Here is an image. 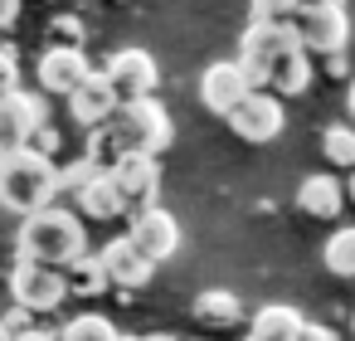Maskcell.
Listing matches in <instances>:
<instances>
[{
	"label": "cell",
	"instance_id": "6da1fadb",
	"mask_svg": "<svg viewBox=\"0 0 355 341\" xmlns=\"http://www.w3.org/2000/svg\"><path fill=\"white\" fill-rule=\"evenodd\" d=\"M78 253H88V229H83L78 210L49 205V210H35V215L20 219L15 258H25V263H44V268H69Z\"/></svg>",
	"mask_w": 355,
	"mask_h": 341
},
{
	"label": "cell",
	"instance_id": "7a4b0ae2",
	"mask_svg": "<svg viewBox=\"0 0 355 341\" xmlns=\"http://www.w3.org/2000/svg\"><path fill=\"white\" fill-rule=\"evenodd\" d=\"M49 205H59V161H49L30 147L0 156V210L25 219Z\"/></svg>",
	"mask_w": 355,
	"mask_h": 341
},
{
	"label": "cell",
	"instance_id": "3957f363",
	"mask_svg": "<svg viewBox=\"0 0 355 341\" xmlns=\"http://www.w3.org/2000/svg\"><path fill=\"white\" fill-rule=\"evenodd\" d=\"M107 132H112V142H117V151H122V156H132V151H137V156H161V151L171 147V137H175L171 113H166L156 98L117 103V113H112Z\"/></svg>",
	"mask_w": 355,
	"mask_h": 341
},
{
	"label": "cell",
	"instance_id": "277c9868",
	"mask_svg": "<svg viewBox=\"0 0 355 341\" xmlns=\"http://www.w3.org/2000/svg\"><path fill=\"white\" fill-rule=\"evenodd\" d=\"M292 49H302L297 35H292V20H248V30H243V40H239V69L248 74L253 93L268 88L272 64H277L282 54H292Z\"/></svg>",
	"mask_w": 355,
	"mask_h": 341
},
{
	"label": "cell",
	"instance_id": "5b68a950",
	"mask_svg": "<svg viewBox=\"0 0 355 341\" xmlns=\"http://www.w3.org/2000/svg\"><path fill=\"white\" fill-rule=\"evenodd\" d=\"M10 297L20 312L30 317H49L69 302V283H64V268H44V263H25L15 258L10 268Z\"/></svg>",
	"mask_w": 355,
	"mask_h": 341
},
{
	"label": "cell",
	"instance_id": "8992f818",
	"mask_svg": "<svg viewBox=\"0 0 355 341\" xmlns=\"http://www.w3.org/2000/svg\"><path fill=\"white\" fill-rule=\"evenodd\" d=\"M292 35H297L302 54L331 59V54H345L350 20H345L340 6H331V10H297V15H292Z\"/></svg>",
	"mask_w": 355,
	"mask_h": 341
},
{
	"label": "cell",
	"instance_id": "52a82bcc",
	"mask_svg": "<svg viewBox=\"0 0 355 341\" xmlns=\"http://www.w3.org/2000/svg\"><path fill=\"white\" fill-rule=\"evenodd\" d=\"M49 122V103L40 93H6L0 98V156H10V151H25L35 127Z\"/></svg>",
	"mask_w": 355,
	"mask_h": 341
},
{
	"label": "cell",
	"instance_id": "ba28073f",
	"mask_svg": "<svg viewBox=\"0 0 355 341\" xmlns=\"http://www.w3.org/2000/svg\"><path fill=\"white\" fill-rule=\"evenodd\" d=\"M103 78L112 83L117 103H137V98H156V83H161V69L146 49H117L103 69Z\"/></svg>",
	"mask_w": 355,
	"mask_h": 341
},
{
	"label": "cell",
	"instance_id": "9c48e42d",
	"mask_svg": "<svg viewBox=\"0 0 355 341\" xmlns=\"http://www.w3.org/2000/svg\"><path fill=\"white\" fill-rule=\"evenodd\" d=\"M229 132L239 137V142H253V147H263V142H272V137H282V122H287V113H282V98H272V93H248L229 117Z\"/></svg>",
	"mask_w": 355,
	"mask_h": 341
},
{
	"label": "cell",
	"instance_id": "30bf717a",
	"mask_svg": "<svg viewBox=\"0 0 355 341\" xmlns=\"http://www.w3.org/2000/svg\"><path fill=\"white\" fill-rule=\"evenodd\" d=\"M107 176H112V185H117L127 215L156 205V190H161V161H156V156H137V151H132V156H122Z\"/></svg>",
	"mask_w": 355,
	"mask_h": 341
},
{
	"label": "cell",
	"instance_id": "8fae6325",
	"mask_svg": "<svg viewBox=\"0 0 355 341\" xmlns=\"http://www.w3.org/2000/svg\"><path fill=\"white\" fill-rule=\"evenodd\" d=\"M127 239L137 244V253H141V258L166 263V258H175V249H180V224H175V215H171V210L151 205V210H137V215H132Z\"/></svg>",
	"mask_w": 355,
	"mask_h": 341
},
{
	"label": "cell",
	"instance_id": "7c38bea8",
	"mask_svg": "<svg viewBox=\"0 0 355 341\" xmlns=\"http://www.w3.org/2000/svg\"><path fill=\"white\" fill-rule=\"evenodd\" d=\"M88 74H93L88 54H83V49H69V44H49V49L40 54V64H35L40 93H49V98H69Z\"/></svg>",
	"mask_w": 355,
	"mask_h": 341
},
{
	"label": "cell",
	"instance_id": "4fadbf2b",
	"mask_svg": "<svg viewBox=\"0 0 355 341\" xmlns=\"http://www.w3.org/2000/svg\"><path fill=\"white\" fill-rule=\"evenodd\" d=\"M248 93H253V83H248V74L239 69V59H219V64H209V69L200 74V103H205L209 113H219V117H229Z\"/></svg>",
	"mask_w": 355,
	"mask_h": 341
},
{
	"label": "cell",
	"instance_id": "5bb4252c",
	"mask_svg": "<svg viewBox=\"0 0 355 341\" xmlns=\"http://www.w3.org/2000/svg\"><path fill=\"white\" fill-rule=\"evenodd\" d=\"M98 258H103V268H107V283H112V288H127V292L146 288V283H151V273H156V263H151V258H141V253H137V244H132L127 234L107 239V244L98 249Z\"/></svg>",
	"mask_w": 355,
	"mask_h": 341
},
{
	"label": "cell",
	"instance_id": "9a60e30c",
	"mask_svg": "<svg viewBox=\"0 0 355 341\" xmlns=\"http://www.w3.org/2000/svg\"><path fill=\"white\" fill-rule=\"evenodd\" d=\"M112 113H117V93H112V83H107L103 74H88V78L69 93V117H73L78 127H88V132L107 127Z\"/></svg>",
	"mask_w": 355,
	"mask_h": 341
},
{
	"label": "cell",
	"instance_id": "2e32d148",
	"mask_svg": "<svg viewBox=\"0 0 355 341\" xmlns=\"http://www.w3.org/2000/svg\"><path fill=\"white\" fill-rule=\"evenodd\" d=\"M73 205H78V219H103V224L127 215V205H122V195H117V185H112L107 171H98V176L73 195Z\"/></svg>",
	"mask_w": 355,
	"mask_h": 341
},
{
	"label": "cell",
	"instance_id": "e0dca14e",
	"mask_svg": "<svg viewBox=\"0 0 355 341\" xmlns=\"http://www.w3.org/2000/svg\"><path fill=\"white\" fill-rule=\"evenodd\" d=\"M302 326H306V317L297 307L268 302V307H258V317L248 326V341H302Z\"/></svg>",
	"mask_w": 355,
	"mask_h": 341
},
{
	"label": "cell",
	"instance_id": "ac0fdd59",
	"mask_svg": "<svg viewBox=\"0 0 355 341\" xmlns=\"http://www.w3.org/2000/svg\"><path fill=\"white\" fill-rule=\"evenodd\" d=\"M345 205V185L331 181V176H306L302 190H297V210L311 215V219H336Z\"/></svg>",
	"mask_w": 355,
	"mask_h": 341
},
{
	"label": "cell",
	"instance_id": "d6986e66",
	"mask_svg": "<svg viewBox=\"0 0 355 341\" xmlns=\"http://www.w3.org/2000/svg\"><path fill=\"white\" fill-rule=\"evenodd\" d=\"M306 88H311V54L292 49V54H282V59L272 64L263 93H272V98H297V93H306Z\"/></svg>",
	"mask_w": 355,
	"mask_h": 341
},
{
	"label": "cell",
	"instance_id": "ffe728a7",
	"mask_svg": "<svg viewBox=\"0 0 355 341\" xmlns=\"http://www.w3.org/2000/svg\"><path fill=\"white\" fill-rule=\"evenodd\" d=\"M64 283H69V297H103V292L112 288L98 253H78V258L64 268Z\"/></svg>",
	"mask_w": 355,
	"mask_h": 341
},
{
	"label": "cell",
	"instance_id": "44dd1931",
	"mask_svg": "<svg viewBox=\"0 0 355 341\" xmlns=\"http://www.w3.org/2000/svg\"><path fill=\"white\" fill-rule=\"evenodd\" d=\"M195 317H200V322H209V326H234V322L243 317V307H239V297H234V292L209 288V292H200V297H195Z\"/></svg>",
	"mask_w": 355,
	"mask_h": 341
},
{
	"label": "cell",
	"instance_id": "7402d4cb",
	"mask_svg": "<svg viewBox=\"0 0 355 341\" xmlns=\"http://www.w3.org/2000/svg\"><path fill=\"white\" fill-rule=\"evenodd\" d=\"M59 341H122V331L103 312H78L59 326Z\"/></svg>",
	"mask_w": 355,
	"mask_h": 341
},
{
	"label": "cell",
	"instance_id": "603a6c76",
	"mask_svg": "<svg viewBox=\"0 0 355 341\" xmlns=\"http://www.w3.org/2000/svg\"><path fill=\"white\" fill-rule=\"evenodd\" d=\"M321 263L336 273V278H355V229H336L321 249Z\"/></svg>",
	"mask_w": 355,
	"mask_h": 341
},
{
	"label": "cell",
	"instance_id": "cb8c5ba5",
	"mask_svg": "<svg viewBox=\"0 0 355 341\" xmlns=\"http://www.w3.org/2000/svg\"><path fill=\"white\" fill-rule=\"evenodd\" d=\"M321 151L331 166H350L355 171V127H326L321 132Z\"/></svg>",
	"mask_w": 355,
	"mask_h": 341
},
{
	"label": "cell",
	"instance_id": "d4e9b609",
	"mask_svg": "<svg viewBox=\"0 0 355 341\" xmlns=\"http://www.w3.org/2000/svg\"><path fill=\"white\" fill-rule=\"evenodd\" d=\"M15 88H20V64H15V54L6 44H0V98L15 93Z\"/></svg>",
	"mask_w": 355,
	"mask_h": 341
},
{
	"label": "cell",
	"instance_id": "484cf974",
	"mask_svg": "<svg viewBox=\"0 0 355 341\" xmlns=\"http://www.w3.org/2000/svg\"><path fill=\"white\" fill-rule=\"evenodd\" d=\"M49 35H54V44L83 49V25H78V20H54V25H49Z\"/></svg>",
	"mask_w": 355,
	"mask_h": 341
},
{
	"label": "cell",
	"instance_id": "4316f807",
	"mask_svg": "<svg viewBox=\"0 0 355 341\" xmlns=\"http://www.w3.org/2000/svg\"><path fill=\"white\" fill-rule=\"evenodd\" d=\"M30 151H40V156H49V161H54V156H59V132H54L49 122H44V127H35V137H30Z\"/></svg>",
	"mask_w": 355,
	"mask_h": 341
},
{
	"label": "cell",
	"instance_id": "83f0119b",
	"mask_svg": "<svg viewBox=\"0 0 355 341\" xmlns=\"http://www.w3.org/2000/svg\"><path fill=\"white\" fill-rule=\"evenodd\" d=\"M20 6H25V0H0V30H10L20 20Z\"/></svg>",
	"mask_w": 355,
	"mask_h": 341
},
{
	"label": "cell",
	"instance_id": "f1b7e54d",
	"mask_svg": "<svg viewBox=\"0 0 355 341\" xmlns=\"http://www.w3.org/2000/svg\"><path fill=\"white\" fill-rule=\"evenodd\" d=\"M302 341H336V331L321 326V322H306V326H302Z\"/></svg>",
	"mask_w": 355,
	"mask_h": 341
},
{
	"label": "cell",
	"instance_id": "f546056e",
	"mask_svg": "<svg viewBox=\"0 0 355 341\" xmlns=\"http://www.w3.org/2000/svg\"><path fill=\"white\" fill-rule=\"evenodd\" d=\"M15 341H59V331H44V326H25V331H15Z\"/></svg>",
	"mask_w": 355,
	"mask_h": 341
},
{
	"label": "cell",
	"instance_id": "4dcf8cb0",
	"mask_svg": "<svg viewBox=\"0 0 355 341\" xmlns=\"http://www.w3.org/2000/svg\"><path fill=\"white\" fill-rule=\"evenodd\" d=\"M340 6V0H292V10H331Z\"/></svg>",
	"mask_w": 355,
	"mask_h": 341
},
{
	"label": "cell",
	"instance_id": "1f68e13d",
	"mask_svg": "<svg viewBox=\"0 0 355 341\" xmlns=\"http://www.w3.org/2000/svg\"><path fill=\"white\" fill-rule=\"evenodd\" d=\"M345 113L355 117V78H350V88H345Z\"/></svg>",
	"mask_w": 355,
	"mask_h": 341
},
{
	"label": "cell",
	"instance_id": "d6a6232c",
	"mask_svg": "<svg viewBox=\"0 0 355 341\" xmlns=\"http://www.w3.org/2000/svg\"><path fill=\"white\" fill-rule=\"evenodd\" d=\"M0 341H15V331H10L6 322H0Z\"/></svg>",
	"mask_w": 355,
	"mask_h": 341
},
{
	"label": "cell",
	"instance_id": "836d02e7",
	"mask_svg": "<svg viewBox=\"0 0 355 341\" xmlns=\"http://www.w3.org/2000/svg\"><path fill=\"white\" fill-rule=\"evenodd\" d=\"M345 200H350V205H355V176H350V185H345Z\"/></svg>",
	"mask_w": 355,
	"mask_h": 341
},
{
	"label": "cell",
	"instance_id": "e575fe53",
	"mask_svg": "<svg viewBox=\"0 0 355 341\" xmlns=\"http://www.w3.org/2000/svg\"><path fill=\"white\" fill-rule=\"evenodd\" d=\"M141 341H175V336H141Z\"/></svg>",
	"mask_w": 355,
	"mask_h": 341
},
{
	"label": "cell",
	"instance_id": "d590c367",
	"mask_svg": "<svg viewBox=\"0 0 355 341\" xmlns=\"http://www.w3.org/2000/svg\"><path fill=\"white\" fill-rule=\"evenodd\" d=\"M122 341H141V336H122Z\"/></svg>",
	"mask_w": 355,
	"mask_h": 341
},
{
	"label": "cell",
	"instance_id": "8d00e7d4",
	"mask_svg": "<svg viewBox=\"0 0 355 341\" xmlns=\"http://www.w3.org/2000/svg\"><path fill=\"white\" fill-rule=\"evenodd\" d=\"M350 336H355V317H350Z\"/></svg>",
	"mask_w": 355,
	"mask_h": 341
},
{
	"label": "cell",
	"instance_id": "74e56055",
	"mask_svg": "<svg viewBox=\"0 0 355 341\" xmlns=\"http://www.w3.org/2000/svg\"><path fill=\"white\" fill-rule=\"evenodd\" d=\"M253 6H258V0H253Z\"/></svg>",
	"mask_w": 355,
	"mask_h": 341
}]
</instances>
